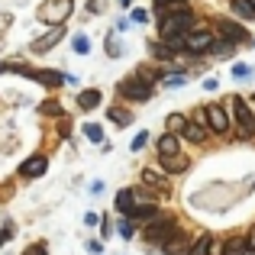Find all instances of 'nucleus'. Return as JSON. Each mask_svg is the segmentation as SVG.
I'll use <instances>...</instances> for the list:
<instances>
[{
  "label": "nucleus",
  "mask_w": 255,
  "mask_h": 255,
  "mask_svg": "<svg viewBox=\"0 0 255 255\" xmlns=\"http://www.w3.org/2000/svg\"><path fill=\"white\" fill-rule=\"evenodd\" d=\"M226 104H230V110H233V117H236L239 129H243V136H252V132H255V113H252V104H246L243 97H230Z\"/></svg>",
  "instance_id": "obj_1"
},
{
  "label": "nucleus",
  "mask_w": 255,
  "mask_h": 255,
  "mask_svg": "<svg viewBox=\"0 0 255 255\" xmlns=\"http://www.w3.org/2000/svg\"><path fill=\"white\" fill-rule=\"evenodd\" d=\"M120 97H126V100H149L152 97V81H145V78H126V81H120Z\"/></svg>",
  "instance_id": "obj_2"
},
{
  "label": "nucleus",
  "mask_w": 255,
  "mask_h": 255,
  "mask_svg": "<svg viewBox=\"0 0 255 255\" xmlns=\"http://www.w3.org/2000/svg\"><path fill=\"white\" fill-rule=\"evenodd\" d=\"M174 230H178L174 217H152L149 226H145V239H149V243H155V246H162Z\"/></svg>",
  "instance_id": "obj_3"
},
{
  "label": "nucleus",
  "mask_w": 255,
  "mask_h": 255,
  "mask_svg": "<svg viewBox=\"0 0 255 255\" xmlns=\"http://www.w3.org/2000/svg\"><path fill=\"white\" fill-rule=\"evenodd\" d=\"M204 123H207V129H213V132H220V136H223V132L230 129V113H226V107L223 104H207Z\"/></svg>",
  "instance_id": "obj_4"
},
{
  "label": "nucleus",
  "mask_w": 255,
  "mask_h": 255,
  "mask_svg": "<svg viewBox=\"0 0 255 255\" xmlns=\"http://www.w3.org/2000/svg\"><path fill=\"white\" fill-rule=\"evenodd\" d=\"M213 45V36L207 29H187L184 36V52H194V55H200V52H210Z\"/></svg>",
  "instance_id": "obj_5"
},
{
  "label": "nucleus",
  "mask_w": 255,
  "mask_h": 255,
  "mask_svg": "<svg viewBox=\"0 0 255 255\" xmlns=\"http://www.w3.org/2000/svg\"><path fill=\"white\" fill-rule=\"evenodd\" d=\"M71 6H75L71 0H49V3L39 10V19H49V23H62V19L71 13Z\"/></svg>",
  "instance_id": "obj_6"
},
{
  "label": "nucleus",
  "mask_w": 255,
  "mask_h": 255,
  "mask_svg": "<svg viewBox=\"0 0 255 255\" xmlns=\"http://www.w3.org/2000/svg\"><path fill=\"white\" fill-rule=\"evenodd\" d=\"M45 168H49V158L36 152V155H29L19 165V178H39V174H45Z\"/></svg>",
  "instance_id": "obj_7"
},
{
  "label": "nucleus",
  "mask_w": 255,
  "mask_h": 255,
  "mask_svg": "<svg viewBox=\"0 0 255 255\" xmlns=\"http://www.w3.org/2000/svg\"><path fill=\"white\" fill-rule=\"evenodd\" d=\"M62 36H65V26H62V23H55V26H52V32H45V36H39L36 42L29 45V52H45V49H52V45H55V42H58Z\"/></svg>",
  "instance_id": "obj_8"
},
{
  "label": "nucleus",
  "mask_w": 255,
  "mask_h": 255,
  "mask_svg": "<svg viewBox=\"0 0 255 255\" xmlns=\"http://www.w3.org/2000/svg\"><path fill=\"white\" fill-rule=\"evenodd\" d=\"M220 32H223V39H230L233 45L236 42H249V32H246L239 23H233V19H220Z\"/></svg>",
  "instance_id": "obj_9"
},
{
  "label": "nucleus",
  "mask_w": 255,
  "mask_h": 255,
  "mask_svg": "<svg viewBox=\"0 0 255 255\" xmlns=\"http://www.w3.org/2000/svg\"><path fill=\"white\" fill-rule=\"evenodd\" d=\"M19 75H32L36 81H42L45 87H58V84H65V75H62V71H32V68H19Z\"/></svg>",
  "instance_id": "obj_10"
},
{
  "label": "nucleus",
  "mask_w": 255,
  "mask_h": 255,
  "mask_svg": "<svg viewBox=\"0 0 255 255\" xmlns=\"http://www.w3.org/2000/svg\"><path fill=\"white\" fill-rule=\"evenodd\" d=\"M181 136H184L187 139V142H204V139H207V126L204 123H197V120H187V126H184V129H181Z\"/></svg>",
  "instance_id": "obj_11"
},
{
  "label": "nucleus",
  "mask_w": 255,
  "mask_h": 255,
  "mask_svg": "<svg viewBox=\"0 0 255 255\" xmlns=\"http://www.w3.org/2000/svg\"><path fill=\"white\" fill-rule=\"evenodd\" d=\"M162 158V165H165V171H171V174H181L187 168V155H181V152H171V155H158Z\"/></svg>",
  "instance_id": "obj_12"
},
{
  "label": "nucleus",
  "mask_w": 255,
  "mask_h": 255,
  "mask_svg": "<svg viewBox=\"0 0 255 255\" xmlns=\"http://www.w3.org/2000/svg\"><path fill=\"white\" fill-rule=\"evenodd\" d=\"M132 207H136V194L129 191V187H123V191H117V210L123 213V217H129Z\"/></svg>",
  "instance_id": "obj_13"
},
{
  "label": "nucleus",
  "mask_w": 255,
  "mask_h": 255,
  "mask_svg": "<svg viewBox=\"0 0 255 255\" xmlns=\"http://www.w3.org/2000/svg\"><path fill=\"white\" fill-rule=\"evenodd\" d=\"M100 104H104V94L94 91V87L78 94V107H81V110H94V107H100Z\"/></svg>",
  "instance_id": "obj_14"
},
{
  "label": "nucleus",
  "mask_w": 255,
  "mask_h": 255,
  "mask_svg": "<svg viewBox=\"0 0 255 255\" xmlns=\"http://www.w3.org/2000/svg\"><path fill=\"white\" fill-rule=\"evenodd\" d=\"M171 152H181L178 132H165V136L158 139V155H171Z\"/></svg>",
  "instance_id": "obj_15"
},
{
  "label": "nucleus",
  "mask_w": 255,
  "mask_h": 255,
  "mask_svg": "<svg viewBox=\"0 0 255 255\" xmlns=\"http://www.w3.org/2000/svg\"><path fill=\"white\" fill-rule=\"evenodd\" d=\"M149 52H152V58H158V62H171L174 58V49L165 45V42H149Z\"/></svg>",
  "instance_id": "obj_16"
},
{
  "label": "nucleus",
  "mask_w": 255,
  "mask_h": 255,
  "mask_svg": "<svg viewBox=\"0 0 255 255\" xmlns=\"http://www.w3.org/2000/svg\"><path fill=\"white\" fill-rule=\"evenodd\" d=\"M142 184H145V187H158V191H168L165 178H162L158 171H152V168H145V171H142Z\"/></svg>",
  "instance_id": "obj_17"
},
{
  "label": "nucleus",
  "mask_w": 255,
  "mask_h": 255,
  "mask_svg": "<svg viewBox=\"0 0 255 255\" xmlns=\"http://www.w3.org/2000/svg\"><path fill=\"white\" fill-rule=\"evenodd\" d=\"M210 236H207V233H204V236H197V239H194V246H187V255H210Z\"/></svg>",
  "instance_id": "obj_18"
},
{
  "label": "nucleus",
  "mask_w": 255,
  "mask_h": 255,
  "mask_svg": "<svg viewBox=\"0 0 255 255\" xmlns=\"http://www.w3.org/2000/svg\"><path fill=\"white\" fill-rule=\"evenodd\" d=\"M162 246H165V252H168V255H174V252H181V249H187V239H184V236H178V230H174V233H171V236H168V239H165V243H162Z\"/></svg>",
  "instance_id": "obj_19"
},
{
  "label": "nucleus",
  "mask_w": 255,
  "mask_h": 255,
  "mask_svg": "<svg viewBox=\"0 0 255 255\" xmlns=\"http://www.w3.org/2000/svg\"><path fill=\"white\" fill-rule=\"evenodd\" d=\"M233 10L246 19H255V0H233Z\"/></svg>",
  "instance_id": "obj_20"
},
{
  "label": "nucleus",
  "mask_w": 255,
  "mask_h": 255,
  "mask_svg": "<svg viewBox=\"0 0 255 255\" xmlns=\"http://www.w3.org/2000/svg\"><path fill=\"white\" fill-rule=\"evenodd\" d=\"M107 117H110L117 126H126V123H132V113H129V110H120V107H110V110H107Z\"/></svg>",
  "instance_id": "obj_21"
},
{
  "label": "nucleus",
  "mask_w": 255,
  "mask_h": 255,
  "mask_svg": "<svg viewBox=\"0 0 255 255\" xmlns=\"http://www.w3.org/2000/svg\"><path fill=\"white\" fill-rule=\"evenodd\" d=\"M165 123H168V132H178V136H181V129L187 126V117H184V113H171Z\"/></svg>",
  "instance_id": "obj_22"
},
{
  "label": "nucleus",
  "mask_w": 255,
  "mask_h": 255,
  "mask_svg": "<svg viewBox=\"0 0 255 255\" xmlns=\"http://www.w3.org/2000/svg\"><path fill=\"white\" fill-rule=\"evenodd\" d=\"M210 52H213V55H233V52H236V45H233L230 39H220V42L210 45Z\"/></svg>",
  "instance_id": "obj_23"
},
{
  "label": "nucleus",
  "mask_w": 255,
  "mask_h": 255,
  "mask_svg": "<svg viewBox=\"0 0 255 255\" xmlns=\"http://www.w3.org/2000/svg\"><path fill=\"white\" fill-rule=\"evenodd\" d=\"M223 255H249V249H246V239H233V243L223 249Z\"/></svg>",
  "instance_id": "obj_24"
},
{
  "label": "nucleus",
  "mask_w": 255,
  "mask_h": 255,
  "mask_svg": "<svg viewBox=\"0 0 255 255\" xmlns=\"http://www.w3.org/2000/svg\"><path fill=\"white\" fill-rule=\"evenodd\" d=\"M84 136L91 139V142H104V129H100L97 123H87L84 126Z\"/></svg>",
  "instance_id": "obj_25"
},
{
  "label": "nucleus",
  "mask_w": 255,
  "mask_h": 255,
  "mask_svg": "<svg viewBox=\"0 0 255 255\" xmlns=\"http://www.w3.org/2000/svg\"><path fill=\"white\" fill-rule=\"evenodd\" d=\"M117 233H120V236H123V239H132V236H136V226H132V220L126 217L123 223H120V230H117Z\"/></svg>",
  "instance_id": "obj_26"
},
{
  "label": "nucleus",
  "mask_w": 255,
  "mask_h": 255,
  "mask_svg": "<svg viewBox=\"0 0 255 255\" xmlns=\"http://www.w3.org/2000/svg\"><path fill=\"white\" fill-rule=\"evenodd\" d=\"M75 52H78V55H87V52H91V39H87V36H75Z\"/></svg>",
  "instance_id": "obj_27"
},
{
  "label": "nucleus",
  "mask_w": 255,
  "mask_h": 255,
  "mask_svg": "<svg viewBox=\"0 0 255 255\" xmlns=\"http://www.w3.org/2000/svg\"><path fill=\"white\" fill-rule=\"evenodd\" d=\"M42 113H49V117H62V107H58V100H49V104H42Z\"/></svg>",
  "instance_id": "obj_28"
},
{
  "label": "nucleus",
  "mask_w": 255,
  "mask_h": 255,
  "mask_svg": "<svg viewBox=\"0 0 255 255\" xmlns=\"http://www.w3.org/2000/svg\"><path fill=\"white\" fill-rule=\"evenodd\" d=\"M187 0H155V13L158 10H168V6H184Z\"/></svg>",
  "instance_id": "obj_29"
},
{
  "label": "nucleus",
  "mask_w": 255,
  "mask_h": 255,
  "mask_svg": "<svg viewBox=\"0 0 255 255\" xmlns=\"http://www.w3.org/2000/svg\"><path fill=\"white\" fill-rule=\"evenodd\" d=\"M249 75H252L249 65H233V78H239V81H243V78H249Z\"/></svg>",
  "instance_id": "obj_30"
},
{
  "label": "nucleus",
  "mask_w": 255,
  "mask_h": 255,
  "mask_svg": "<svg viewBox=\"0 0 255 255\" xmlns=\"http://www.w3.org/2000/svg\"><path fill=\"white\" fill-rule=\"evenodd\" d=\"M145 142H149V132H139V136L132 139V152H139V149H142Z\"/></svg>",
  "instance_id": "obj_31"
},
{
  "label": "nucleus",
  "mask_w": 255,
  "mask_h": 255,
  "mask_svg": "<svg viewBox=\"0 0 255 255\" xmlns=\"http://www.w3.org/2000/svg\"><path fill=\"white\" fill-rule=\"evenodd\" d=\"M168 87H181V84H187V78L184 75H168V81H165Z\"/></svg>",
  "instance_id": "obj_32"
},
{
  "label": "nucleus",
  "mask_w": 255,
  "mask_h": 255,
  "mask_svg": "<svg viewBox=\"0 0 255 255\" xmlns=\"http://www.w3.org/2000/svg\"><path fill=\"white\" fill-rule=\"evenodd\" d=\"M26 255H49V252H45V246H29Z\"/></svg>",
  "instance_id": "obj_33"
},
{
  "label": "nucleus",
  "mask_w": 255,
  "mask_h": 255,
  "mask_svg": "<svg viewBox=\"0 0 255 255\" xmlns=\"http://www.w3.org/2000/svg\"><path fill=\"white\" fill-rule=\"evenodd\" d=\"M23 65H6V62H0V75H6V71H19Z\"/></svg>",
  "instance_id": "obj_34"
},
{
  "label": "nucleus",
  "mask_w": 255,
  "mask_h": 255,
  "mask_svg": "<svg viewBox=\"0 0 255 255\" xmlns=\"http://www.w3.org/2000/svg\"><path fill=\"white\" fill-rule=\"evenodd\" d=\"M246 249H249V252H255V226L249 230V239H246Z\"/></svg>",
  "instance_id": "obj_35"
},
{
  "label": "nucleus",
  "mask_w": 255,
  "mask_h": 255,
  "mask_svg": "<svg viewBox=\"0 0 255 255\" xmlns=\"http://www.w3.org/2000/svg\"><path fill=\"white\" fill-rule=\"evenodd\" d=\"M132 19H136V23H145V19H149V13H145V10H132Z\"/></svg>",
  "instance_id": "obj_36"
},
{
  "label": "nucleus",
  "mask_w": 255,
  "mask_h": 255,
  "mask_svg": "<svg viewBox=\"0 0 255 255\" xmlns=\"http://www.w3.org/2000/svg\"><path fill=\"white\" fill-rule=\"evenodd\" d=\"M10 236H13L10 230H0V246H3V243H10Z\"/></svg>",
  "instance_id": "obj_37"
},
{
  "label": "nucleus",
  "mask_w": 255,
  "mask_h": 255,
  "mask_svg": "<svg viewBox=\"0 0 255 255\" xmlns=\"http://www.w3.org/2000/svg\"><path fill=\"white\" fill-rule=\"evenodd\" d=\"M120 3H123V6H129V3H132V0H120Z\"/></svg>",
  "instance_id": "obj_38"
},
{
  "label": "nucleus",
  "mask_w": 255,
  "mask_h": 255,
  "mask_svg": "<svg viewBox=\"0 0 255 255\" xmlns=\"http://www.w3.org/2000/svg\"><path fill=\"white\" fill-rule=\"evenodd\" d=\"M252 107H255V100H252ZM252 113H255V110H252Z\"/></svg>",
  "instance_id": "obj_39"
}]
</instances>
